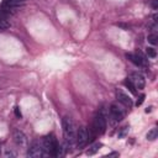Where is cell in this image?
Wrapping results in <instances>:
<instances>
[{"instance_id": "obj_10", "label": "cell", "mask_w": 158, "mask_h": 158, "mask_svg": "<svg viewBox=\"0 0 158 158\" xmlns=\"http://www.w3.org/2000/svg\"><path fill=\"white\" fill-rule=\"evenodd\" d=\"M102 144L100 143V142H95V143H93L89 148H88V151H86V154L88 156H93V154H95L99 149H100V147H101Z\"/></svg>"}, {"instance_id": "obj_3", "label": "cell", "mask_w": 158, "mask_h": 158, "mask_svg": "<svg viewBox=\"0 0 158 158\" xmlns=\"http://www.w3.org/2000/svg\"><path fill=\"white\" fill-rule=\"evenodd\" d=\"M75 142L78 148H83L86 146V143L89 142V132L86 130V127L81 126L77 130V136H75Z\"/></svg>"}, {"instance_id": "obj_1", "label": "cell", "mask_w": 158, "mask_h": 158, "mask_svg": "<svg viewBox=\"0 0 158 158\" xmlns=\"http://www.w3.org/2000/svg\"><path fill=\"white\" fill-rule=\"evenodd\" d=\"M62 126H63L64 142L68 143L69 146L73 144V143L75 142V136H77V131H75L74 122H73L72 118H69V117H63V120H62Z\"/></svg>"}, {"instance_id": "obj_5", "label": "cell", "mask_w": 158, "mask_h": 158, "mask_svg": "<svg viewBox=\"0 0 158 158\" xmlns=\"http://www.w3.org/2000/svg\"><path fill=\"white\" fill-rule=\"evenodd\" d=\"M27 157H32V158H37V157H44V151H43V146L40 144V142L35 141L30 148L27 149Z\"/></svg>"}, {"instance_id": "obj_2", "label": "cell", "mask_w": 158, "mask_h": 158, "mask_svg": "<svg viewBox=\"0 0 158 158\" xmlns=\"http://www.w3.org/2000/svg\"><path fill=\"white\" fill-rule=\"evenodd\" d=\"M57 144H58V142H57V139L54 138L53 135H48V136H46V137L43 138V142H42L43 151H44V157L53 156Z\"/></svg>"}, {"instance_id": "obj_13", "label": "cell", "mask_w": 158, "mask_h": 158, "mask_svg": "<svg viewBox=\"0 0 158 158\" xmlns=\"http://www.w3.org/2000/svg\"><path fill=\"white\" fill-rule=\"evenodd\" d=\"M146 54L151 58H156L157 57V51L153 48V47H147L146 48Z\"/></svg>"}, {"instance_id": "obj_6", "label": "cell", "mask_w": 158, "mask_h": 158, "mask_svg": "<svg viewBox=\"0 0 158 158\" xmlns=\"http://www.w3.org/2000/svg\"><path fill=\"white\" fill-rule=\"evenodd\" d=\"M130 79H131V81L133 83L135 88H136V89H138V90H142V89L144 88V85H146V80H144V77H143L141 73H137V72L132 73Z\"/></svg>"}, {"instance_id": "obj_11", "label": "cell", "mask_w": 158, "mask_h": 158, "mask_svg": "<svg viewBox=\"0 0 158 158\" xmlns=\"http://www.w3.org/2000/svg\"><path fill=\"white\" fill-rule=\"evenodd\" d=\"M125 85L127 86V89H128V90H130L132 94H135V95L137 94L136 88H135V85H133V83L131 81V79H130V78H126V79H125Z\"/></svg>"}, {"instance_id": "obj_19", "label": "cell", "mask_w": 158, "mask_h": 158, "mask_svg": "<svg viewBox=\"0 0 158 158\" xmlns=\"http://www.w3.org/2000/svg\"><path fill=\"white\" fill-rule=\"evenodd\" d=\"M9 15H10V14H9V12H6L5 10H2V9L0 10V19H4V20H6V17H7Z\"/></svg>"}, {"instance_id": "obj_20", "label": "cell", "mask_w": 158, "mask_h": 158, "mask_svg": "<svg viewBox=\"0 0 158 158\" xmlns=\"http://www.w3.org/2000/svg\"><path fill=\"white\" fill-rule=\"evenodd\" d=\"M0 153H1V148H0Z\"/></svg>"}, {"instance_id": "obj_16", "label": "cell", "mask_w": 158, "mask_h": 158, "mask_svg": "<svg viewBox=\"0 0 158 158\" xmlns=\"http://www.w3.org/2000/svg\"><path fill=\"white\" fill-rule=\"evenodd\" d=\"M157 38H158V37H157V35H149V36H148V42H149V43H152L153 46H156V44L158 43Z\"/></svg>"}, {"instance_id": "obj_15", "label": "cell", "mask_w": 158, "mask_h": 158, "mask_svg": "<svg viewBox=\"0 0 158 158\" xmlns=\"http://www.w3.org/2000/svg\"><path fill=\"white\" fill-rule=\"evenodd\" d=\"M9 27H10V23H9L6 20L0 19V31H1V30H6V28H9Z\"/></svg>"}, {"instance_id": "obj_7", "label": "cell", "mask_w": 158, "mask_h": 158, "mask_svg": "<svg viewBox=\"0 0 158 158\" xmlns=\"http://www.w3.org/2000/svg\"><path fill=\"white\" fill-rule=\"evenodd\" d=\"M116 98H117V100H118L120 102H122L125 106H128V107L132 106V99H131L123 90L116 89Z\"/></svg>"}, {"instance_id": "obj_4", "label": "cell", "mask_w": 158, "mask_h": 158, "mask_svg": "<svg viewBox=\"0 0 158 158\" xmlns=\"http://www.w3.org/2000/svg\"><path fill=\"white\" fill-rule=\"evenodd\" d=\"M93 127H94V131L96 133H99V135H102L106 131V120H105V117L101 114H98L94 117Z\"/></svg>"}, {"instance_id": "obj_17", "label": "cell", "mask_w": 158, "mask_h": 158, "mask_svg": "<svg viewBox=\"0 0 158 158\" xmlns=\"http://www.w3.org/2000/svg\"><path fill=\"white\" fill-rule=\"evenodd\" d=\"M144 98H146V95L144 94H141L139 95V98L137 99V101H136V106H141L142 105V102L144 101Z\"/></svg>"}, {"instance_id": "obj_9", "label": "cell", "mask_w": 158, "mask_h": 158, "mask_svg": "<svg viewBox=\"0 0 158 158\" xmlns=\"http://www.w3.org/2000/svg\"><path fill=\"white\" fill-rule=\"evenodd\" d=\"M12 137H14V141L17 146H20V147H26L27 146V138L23 135V132H21L20 130H15Z\"/></svg>"}, {"instance_id": "obj_18", "label": "cell", "mask_w": 158, "mask_h": 158, "mask_svg": "<svg viewBox=\"0 0 158 158\" xmlns=\"http://www.w3.org/2000/svg\"><path fill=\"white\" fill-rule=\"evenodd\" d=\"M14 112H15V116H16L17 118H21V117H22V114H21V111H20V107H19V106H15Z\"/></svg>"}, {"instance_id": "obj_12", "label": "cell", "mask_w": 158, "mask_h": 158, "mask_svg": "<svg viewBox=\"0 0 158 158\" xmlns=\"http://www.w3.org/2000/svg\"><path fill=\"white\" fill-rule=\"evenodd\" d=\"M157 137H158V130H157V128H152L151 131H148V133H147V139L154 141Z\"/></svg>"}, {"instance_id": "obj_14", "label": "cell", "mask_w": 158, "mask_h": 158, "mask_svg": "<svg viewBox=\"0 0 158 158\" xmlns=\"http://www.w3.org/2000/svg\"><path fill=\"white\" fill-rule=\"evenodd\" d=\"M127 133H128V126H125V127H122V128L118 131L117 137H118V138H125V137L127 136Z\"/></svg>"}, {"instance_id": "obj_8", "label": "cell", "mask_w": 158, "mask_h": 158, "mask_svg": "<svg viewBox=\"0 0 158 158\" xmlns=\"http://www.w3.org/2000/svg\"><path fill=\"white\" fill-rule=\"evenodd\" d=\"M110 114H111V116H112L116 121H121V120L123 118V116H125V111H123L118 105H116V104H112V105L110 106Z\"/></svg>"}]
</instances>
